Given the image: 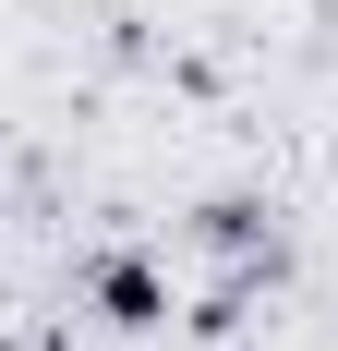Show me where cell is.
<instances>
[{
	"label": "cell",
	"mask_w": 338,
	"mask_h": 351,
	"mask_svg": "<svg viewBox=\"0 0 338 351\" xmlns=\"http://www.w3.org/2000/svg\"><path fill=\"white\" fill-rule=\"evenodd\" d=\"M85 303H97L109 327H133V339L169 327V279L145 267V254H97V267H85Z\"/></svg>",
	"instance_id": "cell-1"
}]
</instances>
